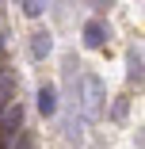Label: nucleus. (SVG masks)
Wrapping results in <instances>:
<instances>
[{"instance_id": "9d476101", "label": "nucleus", "mask_w": 145, "mask_h": 149, "mask_svg": "<svg viewBox=\"0 0 145 149\" xmlns=\"http://www.w3.org/2000/svg\"><path fill=\"white\" fill-rule=\"evenodd\" d=\"M0 54H4V35H0Z\"/></svg>"}, {"instance_id": "0eeeda50", "label": "nucleus", "mask_w": 145, "mask_h": 149, "mask_svg": "<svg viewBox=\"0 0 145 149\" xmlns=\"http://www.w3.org/2000/svg\"><path fill=\"white\" fill-rule=\"evenodd\" d=\"M126 80H130V84L141 80V50H130V54H126Z\"/></svg>"}, {"instance_id": "1a4fd4ad", "label": "nucleus", "mask_w": 145, "mask_h": 149, "mask_svg": "<svg viewBox=\"0 0 145 149\" xmlns=\"http://www.w3.org/2000/svg\"><path fill=\"white\" fill-rule=\"evenodd\" d=\"M8 149H35V145H31L27 134H15V145H8Z\"/></svg>"}, {"instance_id": "7ed1b4c3", "label": "nucleus", "mask_w": 145, "mask_h": 149, "mask_svg": "<svg viewBox=\"0 0 145 149\" xmlns=\"http://www.w3.org/2000/svg\"><path fill=\"white\" fill-rule=\"evenodd\" d=\"M103 42H107V27H103L99 19H88V23H84V46L99 50Z\"/></svg>"}, {"instance_id": "f257e3e1", "label": "nucleus", "mask_w": 145, "mask_h": 149, "mask_svg": "<svg viewBox=\"0 0 145 149\" xmlns=\"http://www.w3.org/2000/svg\"><path fill=\"white\" fill-rule=\"evenodd\" d=\"M15 134H23V103L19 100H12V103L0 107V145L8 149L15 141Z\"/></svg>"}, {"instance_id": "39448f33", "label": "nucleus", "mask_w": 145, "mask_h": 149, "mask_svg": "<svg viewBox=\"0 0 145 149\" xmlns=\"http://www.w3.org/2000/svg\"><path fill=\"white\" fill-rule=\"evenodd\" d=\"M50 50H53V35H50V31H35V35H31V54L42 61Z\"/></svg>"}, {"instance_id": "20e7f679", "label": "nucleus", "mask_w": 145, "mask_h": 149, "mask_svg": "<svg viewBox=\"0 0 145 149\" xmlns=\"http://www.w3.org/2000/svg\"><path fill=\"white\" fill-rule=\"evenodd\" d=\"M15 73L8 69V65H0V107H4V103H12L15 100Z\"/></svg>"}, {"instance_id": "f03ea898", "label": "nucleus", "mask_w": 145, "mask_h": 149, "mask_svg": "<svg viewBox=\"0 0 145 149\" xmlns=\"http://www.w3.org/2000/svg\"><path fill=\"white\" fill-rule=\"evenodd\" d=\"M80 88H84V118H92V123H96V118L103 115V100H107L103 80H99V77H84Z\"/></svg>"}, {"instance_id": "423d86ee", "label": "nucleus", "mask_w": 145, "mask_h": 149, "mask_svg": "<svg viewBox=\"0 0 145 149\" xmlns=\"http://www.w3.org/2000/svg\"><path fill=\"white\" fill-rule=\"evenodd\" d=\"M38 111H42L46 118L57 111V92H53V84H42V88H38Z\"/></svg>"}, {"instance_id": "6e6552de", "label": "nucleus", "mask_w": 145, "mask_h": 149, "mask_svg": "<svg viewBox=\"0 0 145 149\" xmlns=\"http://www.w3.org/2000/svg\"><path fill=\"white\" fill-rule=\"evenodd\" d=\"M23 12L31 15V19H38V15L46 12V0H23Z\"/></svg>"}]
</instances>
